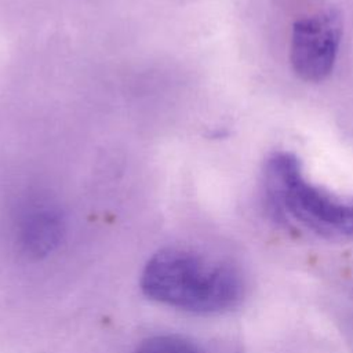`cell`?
<instances>
[{"mask_svg":"<svg viewBox=\"0 0 353 353\" xmlns=\"http://www.w3.org/2000/svg\"><path fill=\"white\" fill-rule=\"evenodd\" d=\"M141 288L159 303L197 314L228 312L244 296L236 268L181 248L156 252L142 270Z\"/></svg>","mask_w":353,"mask_h":353,"instance_id":"cell-1","label":"cell"},{"mask_svg":"<svg viewBox=\"0 0 353 353\" xmlns=\"http://www.w3.org/2000/svg\"><path fill=\"white\" fill-rule=\"evenodd\" d=\"M263 176L268 199L279 215L320 237L353 240V200L307 181L295 154L273 153Z\"/></svg>","mask_w":353,"mask_h":353,"instance_id":"cell-2","label":"cell"},{"mask_svg":"<svg viewBox=\"0 0 353 353\" xmlns=\"http://www.w3.org/2000/svg\"><path fill=\"white\" fill-rule=\"evenodd\" d=\"M135 353H203L186 338L178 335H156L145 339Z\"/></svg>","mask_w":353,"mask_h":353,"instance_id":"cell-5","label":"cell"},{"mask_svg":"<svg viewBox=\"0 0 353 353\" xmlns=\"http://www.w3.org/2000/svg\"><path fill=\"white\" fill-rule=\"evenodd\" d=\"M63 233V215L57 207L46 203L25 208L17 225L18 244L32 258L51 254L59 245Z\"/></svg>","mask_w":353,"mask_h":353,"instance_id":"cell-4","label":"cell"},{"mask_svg":"<svg viewBox=\"0 0 353 353\" xmlns=\"http://www.w3.org/2000/svg\"><path fill=\"white\" fill-rule=\"evenodd\" d=\"M341 40L342 19L332 10L296 21L290 44V61L295 74L307 83L325 80L336 62Z\"/></svg>","mask_w":353,"mask_h":353,"instance_id":"cell-3","label":"cell"}]
</instances>
